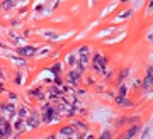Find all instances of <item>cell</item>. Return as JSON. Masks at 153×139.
Returning <instances> with one entry per match:
<instances>
[{
  "label": "cell",
  "mask_w": 153,
  "mask_h": 139,
  "mask_svg": "<svg viewBox=\"0 0 153 139\" xmlns=\"http://www.w3.org/2000/svg\"><path fill=\"white\" fill-rule=\"evenodd\" d=\"M51 97H55V99H60V97H61V92H60V88H56V87L51 88Z\"/></svg>",
  "instance_id": "16"
},
{
  "label": "cell",
  "mask_w": 153,
  "mask_h": 139,
  "mask_svg": "<svg viewBox=\"0 0 153 139\" xmlns=\"http://www.w3.org/2000/svg\"><path fill=\"white\" fill-rule=\"evenodd\" d=\"M17 53L22 54V56H34L38 53V48L36 46H19L17 48Z\"/></svg>",
  "instance_id": "5"
},
{
  "label": "cell",
  "mask_w": 153,
  "mask_h": 139,
  "mask_svg": "<svg viewBox=\"0 0 153 139\" xmlns=\"http://www.w3.org/2000/svg\"><path fill=\"white\" fill-rule=\"evenodd\" d=\"M19 117L20 119H27V117H29V112H27L26 109H20L19 110Z\"/></svg>",
  "instance_id": "18"
},
{
  "label": "cell",
  "mask_w": 153,
  "mask_h": 139,
  "mask_svg": "<svg viewBox=\"0 0 153 139\" xmlns=\"http://www.w3.org/2000/svg\"><path fill=\"white\" fill-rule=\"evenodd\" d=\"M78 54H80V65H83L85 66V63L89 61V46H82L80 49H78Z\"/></svg>",
  "instance_id": "7"
},
{
  "label": "cell",
  "mask_w": 153,
  "mask_h": 139,
  "mask_svg": "<svg viewBox=\"0 0 153 139\" xmlns=\"http://www.w3.org/2000/svg\"><path fill=\"white\" fill-rule=\"evenodd\" d=\"M152 83H153V68L146 70V76H145V82H143V88L146 90V92H152Z\"/></svg>",
  "instance_id": "6"
},
{
  "label": "cell",
  "mask_w": 153,
  "mask_h": 139,
  "mask_svg": "<svg viewBox=\"0 0 153 139\" xmlns=\"http://www.w3.org/2000/svg\"><path fill=\"white\" fill-rule=\"evenodd\" d=\"M16 5H17V3H16V2H10V0H9V2H2V7H3L5 10H7V9H12V7H16Z\"/></svg>",
  "instance_id": "13"
},
{
  "label": "cell",
  "mask_w": 153,
  "mask_h": 139,
  "mask_svg": "<svg viewBox=\"0 0 153 139\" xmlns=\"http://www.w3.org/2000/svg\"><path fill=\"white\" fill-rule=\"evenodd\" d=\"M66 63L73 66V65L76 63V61H75V56H73V54H68V56H66Z\"/></svg>",
  "instance_id": "19"
},
{
  "label": "cell",
  "mask_w": 153,
  "mask_h": 139,
  "mask_svg": "<svg viewBox=\"0 0 153 139\" xmlns=\"http://www.w3.org/2000/svg\"><path fill=\"white\" fill-rule=\"evenodd\" d=\"M138 132H139V127H138V126H133V127H131V129L124 134V139H133Z\"/></svg>",
  "instance_id": "9"
},
{
  "label": "cell",
  "mask_w": 153,
  "mask_h": 139,
  "mask_svg": "<svg viewBox=\"0 0 153 139\" xmlns=\"http://www.w3.org/2000/svg\"><path fill=\"white\" fill-rule=\"evenodd\" d=\"M106 65H107V59H106L102 54H95V56H94V70H95V71L106 75Z\"/></svg>",
  "instance_id": "2"
},
{
  "label": "cell",
  "mask_w": 153,
  "mask_h": 139,
  "mask_svg": "<svg viewBox=\"0 0 153 139\" xmlns=\"http://www.w3.org/2000/svg\"><path fill=\"white\" fill-rule=\"evenodd\" d=\"M116 100H117V104H119V105H124V107H133V102H129L126 97H117Z\"/></svg>",
  "instance_id": "11"
},
{
  "label": "cell",
  "mask_w": 153,
  "mask_h": 139,
  "mask_svg": "<svg viewBox=\"0 0 153 139\" xmlns=\"http://www.w3.org/2000/svg\"><path fill=\"white\" fill-rule=\"evenodd\" d=\"M10 132H12V126L9 124L7 121H0V138L3 139V138H9L10 136Z\"/></svg>",
  "instance_id": "3"
},
{
  "label": "cell",
  "mask_w": 153,
  "mask_h": 139,
  "mask_svg": "<svg viewBox=\"0 0 153 139\" xmlns=\"http://www.w3.org/2000/svg\"><path fill=\"white\" fill-rule=\"evenodd\" d=\"M48 139H56V138H55V136H49V138H48Z\"/></svg>",
  "instance_id": "24"
},
{
  "label": "cell",
  "mask_w": 153,
  "mask_h": 139,
  "mask_svg": "<svg viewBox=\"0 0 153 139\" xmlns=\"http://www.w3.org/2000/svg\"><path fill=\"white\" fill-rule=\"evenodd\" d=\"M131 14H133V10H126V12H123V14H119V16H117V19H119V20H123V19L129 17Z\"/></svg>",
  "instance_id": "17"
},
{
  "label": "cell",
  "mask_w": 153,
  "mask_h": 139,
  "mask_svg": "<svg viewBox=\"0 0 153 139\" xmlns=\"http://www.w3.org/2000/svg\"><path fill=\"white\" fill-rule=\"evenodd\" d=\"M73 139H78V138H73Z\"/></svg>",
  "instance_id": "25"
},
{
  "label": "cell",
  "mask_w": 153,
  "mask_h": 139,
  "mask_svg": "<svg viewBox=\"0 0 153 139\" xmlns=\"http://www.w3.org/2000/svg\"><path fill=\"white\" fill-rule=\"evenodd\" d=\"M24 127H26V122L22 121V119H19V121H16V129H17V131H22V129H24Z\"/></svg>",
  "instance_id": "14"
},
{
  "label": "cell",
  "mask_w": 153,
  "mask_h": 139,
  "mask_svg": "<svg viewBox=\"0 0 153 139\" xmlns=\"http://www.w3.org/2000/svg\"><path fill=\"white\" fill-rule=\"evenodd\" d=\"M126 90H128V88H126V85H121V88H119V93H121V97H124V95H126Z\"/></svg>",
  "instance_id": "21"
},
{
  "label": "cell",
  "mask_w": 153,
  "mask_h": 139,
  "mask_svg": "<svg viewBox=\"0 0 153 139\" xmlns=\"http://www.w3.org/2000/svg\"><path fill=\"white\" fill-rule=\"evenodd\" d=\"M39 126V115L36 112H32V114H29V117L26 119V127H29V129H36Z\"/></svg>",
  "instance_id": "4"
},
{
  "label": "cell",
  "mask_w": 153,
  "mask_h": 139,
  "mask_svg": "<svg viewBox=\"0 0 153 139\" xmlns=\"http://www.w3.org/2000/svg\"><path fill=\"white\" fill-rule=\"evenodd\" d=\"M31 93H32V95H36V97H38L39 100L43 99V90H41V88H38V90H32Z\"/></svg>",
  "instance_id": "20"
},
{
  "label": "cell",
  "mask_w": 153,
  "mask_h": 139,
  "mask_svg": "<svg viewBox=\"0 0 153 139\" xmlns=\"http://www.w3.org/2000/svg\"><path fill=\"white\" fill-rule=\"evenodd\" d=\"M128 75H129V70H128V68H126V70H123V71H121V80H123V78H126Z\"/></svg>",
  "instance_id": "22"
},
{
  "label": "cell",
  "mask_w": 153,
  "mask_h": 139,
  "mask_svg": "<svg viewBox=\"0 0 153 139\" xmlns=\"http://www.w3.org/2000/svg\"><path fill=\"white\" fill-rule=\"evenodd\" d=\"M0 109H2L3 112H7L9 115H12V117H14V114H16V109H14V104H7V105H2Z\"/></svg>",
  "instance_id": "10"
},
{
  "label": "cell",
  "mask_w": 153,
  "mask_h": 139,
  "mask_svg": "<svg viewBox=\"0 0 153 139\" xmlns=\"http://www.w3.org/2000/svg\"><path fill=\"white\" fill-rule=\"evenodd\" d=\"M60 70H61V66H60V65H53V66L49 68V71H53V75H55V78H56L58 75H60Z\"/></svg>",
  "instance_id": "15"
},
{
  "label": "cell",
  "mask_w": 153,
  "mask_h": 139,
  "mask_svg": "<svg viewBox=\"0 0 153 139\" xmlns=\"http://www.w3.org/2000/svg\"><path fill=\"white\" fill-rule=\"evenodd\" d=\"M100 139H111V132H109V131H106V132L100 136Z\"/></svg>",
  "instance_id": "23"
},
{
  "label": "cell",
  "mask_w": 153,
  "mask_h": 139,
  "mask_svg": "<svg viewBox=\"0 0 153 139\" xmlns=\"http://www.w3.org/2000/svg\"><path fill=\"white\" fill-rule=\"evenodd\" d=\"M43 110H44V114H43V121L46 122V124H51V122L58 121V117H56L58 110L55 109V107H51L49 104H44L43 105Z\"/></svg>",
  "instance_id": "1"
},
{
  "label": "cell",
  "mask_w": 153,
  "mask_h": 139,
  "mask_svg": "<svg viewBox=\"0 0 153 139\" xmlns=\"http://www.w3.org/2000/svg\"><path fill=\"white\" fill-rule=\"evenodd\" d=\"M73 132H75V127H73V126H70V127H63V129H61V134H63V136H72Z\"/></svg>",
  "instance_id": "12"
},
{
  "label": "cell",
  "mask_w": 153,
  "mask_h": 139,
  "mask_svg": "<svg viewBox=\"0 0 153 139\" xmlns=\"http://www.w3.org/2000/svg\"><path fill=\"white\" fill-rule=\"evenodd\" d=\"M80 76H82V75H80L78 71H75V70H73V71H70V73H68V82H70L72 85H75L76 82L80 80Z\"/></svg>",
  "instance_id": "8"
}]
</instances>
